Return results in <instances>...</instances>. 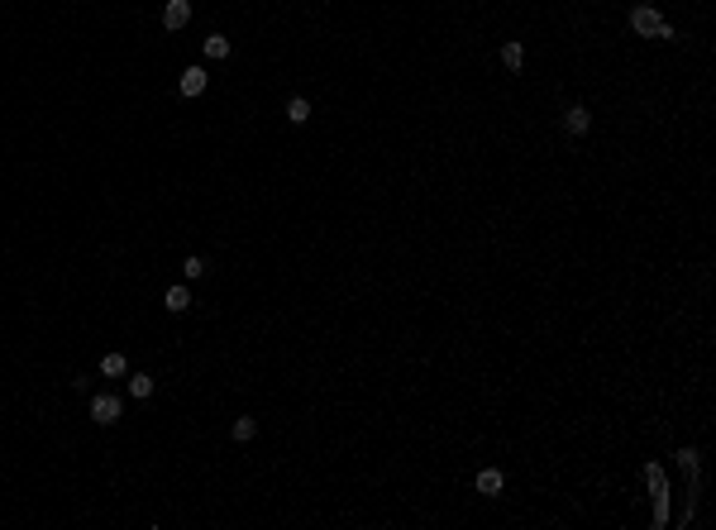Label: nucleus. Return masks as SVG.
Masks as SVG:
<instances>
[{
  "mask_svg": "<svg viewBox=\"0 0 716 530\" xmlns=\"http://www.w3.org/2000/svg\"><path fill=\"white\" fill-rule=\"evenodd\" d=\"M630 24H635V34H645V38H673V29L664 24V14H654L649 5H635V10H630Z\"/></svg>",
  "mask_w": 716,
  "mask_h": 530,
  "instance_id": "nucleus-1",
  "label": "nucleus"
},
{
  "mask_svg": "<svg viewBox=\"0 0 716 530\" xmlns=\"http://www.w3.org/2000/svg\"><path fill=\"white\" fill-rule=\"evenodd\" d=\"M645 483H649V492H654V521L664 526V521H669V483H664V468L649 463V468H645Z\"/></svg>",
  "mask_w": 716,
  "mask_h": 530,
  "instance_id": "nucleus-2",
  "label": "nucleus"
},
{
  "mask_svg": "<svg viewBox=\"0 0 716 530\" xmlns=\"http://www.w3.org/2000/svg\"><path fill=\"white\" fill-rule=\"evenodd\" d=\"M91 421L96 425H115L119 421V397H110V392L96 397V402H91Z\"/></svg>",
  "mask_w": 716,
  "mask_h": 530,
  "instance_id": "nucleus-3",
  "label": "nucleus"
},
{
  "mask_svg": "<svg viewBox=\"0 0 716 530\" xmlns=\"http://www.w3.org/2000/svg\"><path fill=\"white\" fill-rule=\"evenodd\" d=\"M192 19V0H168V10H163V24L168 29H182Z\"/></svg>",
  "mask_w": 716,
  "mask_h": 530,
  "instance_id": "nucleus-4",
  "label": "nucleus"
},
{
  "mask_svg": "<svg viewBox=\"0 0 716 530\" xmlns=\"http://www.w3.org/2000/svg\"><path fill=\"white\" fill-rule=\"evenodd\" d=\"M205 82H210V77H205L201 67H187V72H182V82H177V91H182V96H201Z\"/></svg>",
  "mask_w": 716,
  "mask_h": 530,
  "instance_id": "nucleus-5",
  "label": "nucleus"
},
{
  "mask_svg": "<svg viewBox=\"0 0 716 530\" xmlns=\"http://www.w3.org/2000/svg\"><path fill=\"white\" fill-rule=\"evenodd\" d=\"M502 487H507V478H502L497 468H483V473H478V492H483V497H497Z\"/></svg>",
  "mask_w": 716,
  "mask_h": 530,
  "instance_id": "nucleus-6",
  "label": "nucleus"
},
{
  "mask_svg": "<svg viewBox=\"0 0 716 530\" xmlns=\"http://www.w3.org/2000/svg\"><path fill=\"white\" fill-rule=\"evenodd\" d=\"M101 373H105V378H124V373H129V358H124V354H105V358H101Z\"/></svg>",
  "mask_w": 716,
  "mask_h": 530,
  "instance_id": "nucleus-7",
  "label": "nucleus"
},
{
  "mask_svg": "<svg viewBox=\"0 0 716 530\" xmlns=\"http://www.w3.org/2000/svg\"><path fill=\"white\" fill-rule=\"evenodd\" d=\"M163 306H168V311H187V306H192V292H187V287H168Z\"/></svg>",
  "mask_w": 716,
  "mask_h": 530,
  "instance_id": "nucleus-8",
  "label": "nucleus"
},
{
  "mask_svg": "<svg viewBox=\"0 0 716 530\" xmlns=\"http://www.w3.org/2000/svg\"><path fill=\"white\" fill-rule=\"evenodd\" d=\"M205 58H215V62L229 58V38H224V34H210V38H205Z\"/></svg>",
  "mask_w": 716,
  "mask_h": 530,
  "instance_id": "nucleus-9",
  "label": "nucleus"
},
{
  "mask_svg": "<svg viewBox=\"0 0 716 530\" xmlns=\"http://www.w3.org/2000/svg\"><path fill=\"white\" fill-rule=\"evenodd\" d=\"M129 397H139V402L153 397V378H148V373H134V378H129Z\"/></svg>",
  "mask_w": 716,
  "mask_h": 530,
  "instance_id": "nucleus-10",
  "label": "nucleus"
},
{
  "mask_svg": "<svg viewBox=\"0 0 716 530\" xmlns=\"http://www.w3.org/2000/svg\"><path fill=\"white\" fill-rule=\"evenodd\" d=\"M564 129H568V134H583V129H588V110L573 106L568 115H564Z\"/></svg>",
  "mask_w": 716,
  "mask_h": 530,
  "instance_id": "nucleus-11",
  "label": "nucleus"
},
{
  "mask_svg": "<svg viewBox=\"0 0 716 530\" xmlns=\"http://www.w3.org/2000/svg\"><path fill=\"white\" fill-rule=\"evenodd\" d=\"M287 119H292V124H306V119H310V101H306V96H297V101L287 106Z\"/></svg>",
  "mask_w": 716,
  "mask_h": 530,
  "instance_id": "nucleus-12",
  "label": "nucleus"
},
{
  "mask_svg": "<svg viewBox=\"0 0 716 530\" xmlns=\"http://www.w3.org/2000/svg\"><path fill=\"white\" fill-rule=\"evenodd\" d=\"M502 62H507V67H520V62H525V48H520V43H507V48H502Z\"/></svg>",
  "mask_w": 716,
  "mask_h": 530,
  "instance_id": "nucleus-13",
  "label": "nucleus"
},
{
  "mask_svg": "<svg viewBox=\"0 0 716 530\" xmlns=\"http://www.w3.org/2000/svg\"><path fill=\"white\" fill-rule=\"evenodd\" d=\"M253 430H258L253 416H239V421H234V439H253Z\"/></svg>",
  "mask_w": 716,
  "mask_h": 530,
  "instance_id": "nucleus-14",
  "label": "nucleus"
},
{
  "mask_svg": "<svg viewBox=\"0 0 716 530\" xmlns=\"http://www.w3.org/2000/svg\"><path fill=\"white\" fill-rule=\"evenodd\" d=\"M182 273H187V277L196 282V277H201V273H205V263H201V258H187V263H182Z\"/></svg>",
  "mask_w": 716,
  "mask_h": 530,
  "instance_id": "nucleus-15",
  "label": "nucleus"
}]
</instances>
